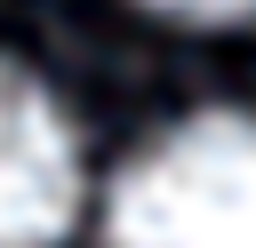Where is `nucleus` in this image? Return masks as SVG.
<instances>
[{
	"label": "nucleus",
	"instance_id": "obj_2",
	"mask_svg": "<svg viewBox=\"0 0 256 248\" xmlns=\"http://www.w3.org/2000/svg\"><path fill=\"white\" fill-rule=\"evenodd\" d=\"M80 208V144L56 96L0 64V248H56Z\"/></svg>",
	"mask_w": 256,
	"mask_h": 248
},
{
	"label": "nucleus",
	"instance_id": "obj_3",
	"mask_svg": "<svg viewBox=\"0 0 256 248\" xmlns=\"http://www.w3.org/2000/svg\"><path fill=\"white\" fill-rule=\"evenodd\" d=\"M152 8H168L184 24H240V16H256V0H152Z\"/></svg>",
	"mask_w": 256,
	"mask_h": 248
},
{
	"label": "nucleus",
	"instance_id": "obj_1",
	"mask_svg": "<svg viewBox=\"0 0 256 248\" xmlns=\"http://www.w3.org/2000/svg\"><path fill=\"white\" fill-rule=\"evenodd\" d=\"M104 248H256V120L192 112L152 136L112 176Z\"/></svg>",
	"mask_w": 256,
	"mask_h": 248
}]
</instances>
